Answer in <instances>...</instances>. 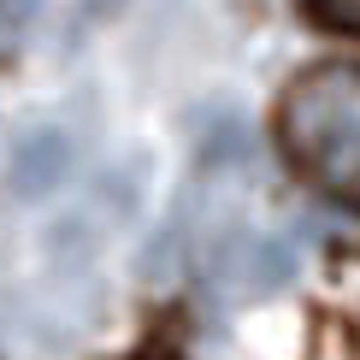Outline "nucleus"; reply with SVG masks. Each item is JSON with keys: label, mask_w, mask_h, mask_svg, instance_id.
I'll return each mask as SVG.
<instances>
[{"label": "nucleus", "mask_w": 360, "mask_h": 360, "mask_svg": "<svg viewBox=\"0 0 360 360\" xmlns=\"http://www.w3.org/2000/svg\"><path fill=\"white\" fill-rule=\"evenodd\" d=\"M283 154L325 189L349 195L360 177V65H313L283 89Z\"/></svg>", "instance_id": "f257e3e1"}, {"label": "nucleus", "mask_w": 360, "mask_h": 360, "mask_svg": "<svg viewBox=\"0 0 360 360\" xmlns=\"http://www.w3.org/2000/svg\"><path fill=\"white\" fill-rule=\"evenodd\" d=\"M77 166V148L59 124H30L12 136L6 148V195L12 201H48V195L71 177Z\"/></svg>", "instance_id": "f03ea898"}, {"label": "nucleus", "mask_w": 360, "mask_h": 360, "mask_svg": "<svg viewBox=\"0 0 360 360\" xmlns=\"http://www.w3.org/2000/svg\"><path fill=\"white\" fill-rule=\"evenodd\" d=\"M307 6H313V18H319V24L360 36V0H307Z\"/></svg>", "instance_id": "7ed1b4c3"}, {"label": "nucleus", "mask_w": 360, "mask_h": 360, "mask_svg": "<svg viewBox=\"0 0 360 360\" xmlns=\"http://www.w3.org/2000/svg\"><path fill=\"white\" fill-rule=\"evenodd\" d=\"M349 201H354V207H360V177H354V184H349Z\"/></svg>", "instance_id": "20e7f679"}]
</instances>
